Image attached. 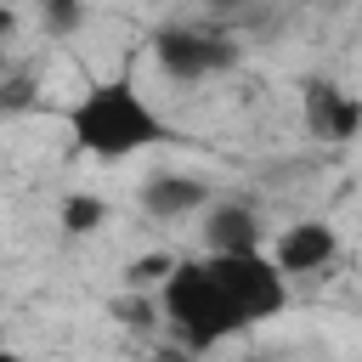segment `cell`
<instances>
[{"label":"cell","instance_id":"7","mask_svg":"<svg viewBox=\"0 0 362 362\" xmlns=\"http://www.w3.org/2000/svg\"><path fill=\"white\" fill-rule=\"evenodd\" d=\"M204 204H209V187H204L198 175L153 170V175L141 181V209H147L153 221H181V215H192V209H204Z\"/></svg>","mask_w":362,"mask_h":362},{"label":"cell","instance_id":"4","mask_svg":"<svg viewBox=\"0 0 362 362\" xmlns=\"http://www.w3.org/2000/svg\"><path fill=\"white\" fill-rule=\"evenodd\" d=\"M153 57H158V68H164L170 79H204V74H221V68L238 62L232 40L198 34V28H158Z\"/></svg>","mask_w":362,"mask_h":362},{"label":"cell","instance_id":"2","mask_svg":"<svg viewBox=\"0 0 362 362\" xmlns=\"http://www.w3.org/2000/svg\"><path fill=\"white\" fill-rule=\"evenodd\" d=\"M164 288V317H170V328H175V339H181V351H215L221 339H232V334H243L249 322H243V311L226 300V288L209 277V266L204 260H181V266H170V277L158 283Z\"/></svg>","mask_w":362,"mask_h":362},{"label":"cell","instance_id":"13","mask_svg":"<svg viewBox=\"0 0 362 362\" xmlns=\"http://www.w3.org/2000/svg\"><path fill=\"white\" fill-rule=\"evenodd\" d=\"M28 102H34V79H6L0 85V113H17Z\"/></svg>","mask_w":362,"mask_h":362},{"label":"cell","instance_id":"10","mask_svg":"<svg viewBox=\"0 0 362 362\" xmlns=\"http://www.w3.org/2000/svg\"><path fill=\"white\" fill-rule=\"evenodd\" d=\"M170 255H141V260H130V272H124V283L130 288H153V283H164L170 277Z\"/></svg>","mask_w":362,"mask_h":362},{"label":"cell","instance_id":"8","mask_svg":"<svg viewBox=\"0 0 362 362\" xmlns=\"http://www.w3.org/2000/svg\"><path fill=\"white\" fill-rule=\"evenodd\" d=\"M204 243H209V255H249V249H260V221H255V209L238 204V198L215 204V209L204 215Z\"/></svg>","mask_w":362,"mask_h":362},{"label":"cell","instance_id":"12","mask_svg":"<svg viewBox=\"0 0 362 362\" xmlns=\"http://www.w3.org/2000/svg\"><path fill=\"white\" fill-rule=\"evenodd\" d=\"M113 317H119L124 328H141V334L153 328V305H147L141 294H136V300H113Z\"/></svg>","mask_w":362,"mask_h":362},{"label":"cell","instance_id":"6","mask_svg":"<svg viewBox=\"0 0 362 362\" xmlns=\"http://www.w3.org/2000/svg\"><path fill=\"white\" fill-rule=\"evenodd\" d=\"M356 124H362L356 96H345V90L328 85V79H311V85H305V130H311V136H322V141H351Z\"/></svg>","mask_w":362,"mask_h":362},{"label":"cell","instance_id":"17","mask_svg":"<svg viewBox=\"0 0 362 362\" xmlns=\"http://www.w3.org/2000/svg\"><path fill=\"white\" fill-rule=\"evenodd\" d=\"M6 6H11V0H6Z\"/></svg>","mask_w":362,"mask_h":362},{"label":"cell","instance_id":"3","mask_svg":"<svg viewBox=\"0 0 362 362\" xmlns=\"http://www.w3.org/2000/svg\"><path fill=\"white\" fill-rule=\"evenodd\" d=\"M204 266H209V277L226 288V300L243 311V322H266V317H277V311L288 305L283 272H277L260 249H249V255H209Z\"/></svg>","mask_w":362,"mask_h":362},{"label":"cell","instance_id":"11","mask_svg":"<svg viewBox=\"0 0 362 362\" xmlns=\"http://www.w3.org/2000/svg\"><path fill=\"white\" fill-rule=\"evenodd\" d=\"M40 17H45L51 34H74L79 17H85V6H79V0H40Z\"/></svg>","mask_w":362,"mask_h":362},{"label":"cell","instance_id":"14","mask_svg":"<svg viewBox=\"0 0 362 362\" xmlns=\"http://www.w3.org/2000/svg\"><path fill=\"white\" fill-rule=\"evenodd\" d=\"M11 28H17V11H11V6H6V0H0V40H6V34H11Z\"/></svg>","mask_w":362,"mask_h":362},{"label":"cell","instance_id":"9","mask_svg":"<svg viewBox=\"0 0 362 362\" xmlns=\"http://www.w3.org/2000/svg\"><path fill=\"white\" fill-rule=\"evenodd\" d=\"M102 221H107V204H102L96 192H68V198H62V232H68V238H90Z\"/></svg>","mask_w":362,"mask_h":362},{"label":"cell","instance_id":"5","mask_svg":"<svg viewBox=\"0 0 362 362\" xmlns=\"http://www.w3.org/2000/svg\"><path fill=\"white\" fill-rule=\"evenodd\" d=\"M339 255V238H334V226H322V221H294L277 243H272V266L288 277V272H322L328 260Z\"/></svg>","mask_w":362,"mask_h":362},{"label":"cell","instance_id":"1","mask_svg":"<svg viewBox=\"0 0 362 362\" xmlns=\"http://www.w3.org/2000/svg\"><path fill=\"white\" fill-rule=\"evenodd\" d=\"M68 130H74V141H79L85 153H96V158H124V153H136V147L164 141L158 113L136 96L130 79H102V85H90V90L68 107Z\"/></svg>","mask_w":362,"mask_h":362},{"label":"cell","instance_id":"15","mask_svg":"<svg viewBox=\"0 0 362 362\" xmlns=\"http://www.w3.org/2000/svg\"><path fill=\"white\" fill-rule=\"evenodd\" d=\"M187 356H192V351H158L153 362H187Z\"/></svg>","mask_w":362,"mask_h":362},{"label":"cell","instance_id":"16","mask_svg":"<svg viewBox=\"0 0 362 362\" xmlns=\"http://www.w3.org/2000/svg\"><path fill=\"white\" fill-rule=\"evenodd\" d=\"M0 362H28V356H17L11 345H0Z\"/></svg>","mask_w":362,"mask_h":362}]
</instances>
